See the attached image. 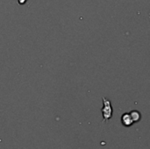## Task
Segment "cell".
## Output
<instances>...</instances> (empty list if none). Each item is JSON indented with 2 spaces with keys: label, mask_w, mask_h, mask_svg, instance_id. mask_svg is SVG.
I'll return each instance as SVG.
<instances>
[{
  "label": "cell",
  "mask_w": 150,
  "mask_h": 149,
  "mask_svg": "<svg viewBox=\"0 0 150 149\" xmlns=\"http://www.w3.org/2000/svg\"><path fill=\"white\" fill-rule=\"evenodd\" d=\"M103 104H104V106L101 109V112H102V115H103V122H105V121L109 120L112 118V108L110 100L106 99L105 97H103Z\"/></svg>",
  "instance_id": "1"
},
{
  "label": "cell",
  "mask_w": 150,
  "mask_h": 149,
  "mask_svg": "<svg viewBox=\"0 0 150 149\" xmlns=\"http://www.w3.org/2000/svg\"><path fill=\"white\" fill-rule=\"evenodd\" d=\"M121 123H122V125L124 126H127V127L131 126L134 124V122L132 120V118H131L129 113H124L122 115V117H121Z\"/></svg>",
  "instance_id": "2"
},
{
  "label": "cell",
  "mask_w": 150,
  "mask_h": 149,
  "mask_svg": "<svg viewBox=\"0 0 150 149\" xmlns=\"http://www.w3.org/2000/svg\"><path fill=\"white\" fill-rule=\"evenodd\" d=\"M129 114H130V116H131L132 120H133L134 123L139 122V121L141 120L142 115H141V113H140L138 111H132Z\"/></svg>",
  "instance_id": "3"
}]
</instances>
